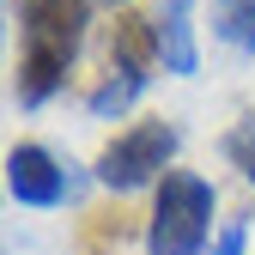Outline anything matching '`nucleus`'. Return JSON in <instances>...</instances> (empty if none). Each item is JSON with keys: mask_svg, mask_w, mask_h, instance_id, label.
Listing matches in <instances>:
<instances>
[{"mask_svg": "<svg viewBox=\"0 0 255 255\" xmlns=\"http://www.w3.org/2000/svg\"><path fill=\"white\" fill-rule=\"evenodd\" d=\"M146 79H152L146 67H122V61H110V73L91 85L85 110H91V116H122V110H128V104H134L140 91H146Z\"/></svg>", "mask_w": 255, "mask_h": 255, "instance_id": "423d86ee", "label": "nucleus"}, {"mask_svg": "<svg viewBox=\"0 0 255 255\" xmlns=\"http://www.w3.org/2000/svg\"><path fill=\"white\" fill-rule=\"evenodd\" d=\"M225 158L243 170V182L255 188V116H243V122L231 128V134H225Z\"/></svg>", "mask_w": 255, "mask_h": 255, "instance_id": "6e6552de", "label": "nucleus"}, {"mask_svg": "<svg viewBox=\"0 0 255 255\" xmlns=\"http://www.w3.org/2000/svg\"><path fill=\"white\" fill-rule=\"evenodd\" d=\"M85 6L91 0H12L18 12V73L12 91L24 110L49 104L61 85H67V67L85 43Z\"/></svg>", "mask_w": 255, "mask_h": 255, "instance_id": "f257e3e1", "label": "nucleus"}, {"mask_svg": "<svg viewBox=\"0 0 255 255\" xmlns=\"http://www.w3.org/2000/svg\"><path fill=\"white\" fill-rule=\"evenodd\" d=\"M213 30L231 49L255 55V0H219V6H213Z\"/></svg>", "mask_w": 255, "mask_h": 255, "instance_id": "0eeeda50", "label": "nucleus"}, {"mask_svg": "<svg viewBox=\"0 0 255 255\" xmlns=\"http://www.w3.org/2000/svg\"><path fill=\"white\" fill-rule=\"evenodd\" d=\"M104 6H122V0H104Z\"/></svg>", "mask_w": 255, "mask_h": 255, "instance_id": "9d476101", "label": "nucleus"}, {"mask_svg": "<svg viewBox=\"0 0 255 255\" xmlns=\"http://www.w3.org/2000/svg\"><path fill=\"white\" fill-rule=\"evenodd\" d=\"M243 237H249L243 219H237V225H225V237H219V255H243Z\"/></svg>", "mask_w": 255, "mask_h": 255, "instance_id": "1a4fd4ad", "label": "nucleus"}, {"mask_svg": "<svg viewBox=\"0 0 255 255\" xmlns=\"http://www.w3.org/2000/svg\"><path fill=\"white\" fill-rule=\"evenodd\" d=\"M176 158V128L158 116V122H134L128 134H116L104 152H98V182L128 195V188H146L152 176H164Z\"/></svg>", "mask_w": 255, "mask_h": 255, "instance_id": "7ed1b4c3", "label": "nucleus"}, {"mask_svg": "<svg viewBox=\"0 0 255 255\" xmlns=\"http://www.w3.org/2000/svg\"><path fill=\"white\" fill-rule=\"evenodd\" d=\"M158 61H164L170 73H195L201 67V49H195V24H188V0H164L158 6Z\"/></svg>", "mask_w": 255, "mask_h": 255, "instance_id": "39448f33", "label": "nucleus"}, {"mask_svg": "<svg viewBox=\"0 0 255 255\" xmlns=\"http://www.w3.org/2000/svg\"><path fill=\"white\" fill-rule=\"evenodd\" d=\"M207 231H213V182L195 170H164L152 219H146V249L152 255H207Z\"/></svg>", "mask_w": 255, "mask_h": 255, "instance_id": "f03ea898", "label": "nucleus"}, {"mask_svg": "<svg viewBox=\"0 0 255 255\" xmlns=\"http://www.w3.org/2000/svg\"><path fill=\"white\" fill-rule=\"evenodd\" d=\"M6 188L18 207H61L73 195V170L49 146H12L6 152Z\"/></svg>", "mask_w": 255, "mask_h": 255, "instance_id": "20e7f679", "label": "nucleus"}]
</instances>
